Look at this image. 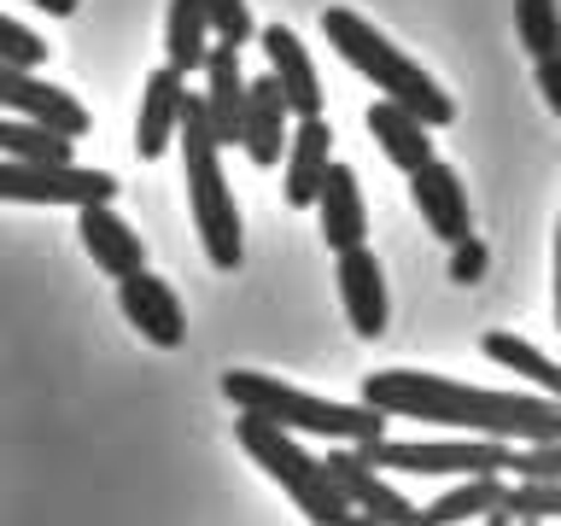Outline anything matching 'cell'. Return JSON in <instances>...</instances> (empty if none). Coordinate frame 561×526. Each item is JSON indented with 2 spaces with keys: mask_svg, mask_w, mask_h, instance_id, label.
I'll return each instance as SVG.
<instances>
[{
  "mask_svg": "<svg viewBox=\"0 0 561 526\" xmlns=\"http://www.w3.org/2000/svg\"><path fill=\"white\" fill-rule=\"evenodd\" d=\"M199 7H205L210 35H217V42H228V47H245V42L257 35L252 7H245V0H199Z\"/></svg>",
  "mask_w": 561,
  "mask_h": 526,
  "instance_id": "83f0119b",
  "label": "cell"
},
{
  "mask_svg": "<svg viewBox=\"0 0 561 526\" xmlns=\"http://www.w3.org/2000/svg\"><path fill=\"white\" fill-rule=\"evenodd\" d=\"M556 328H561V228H556Z\"/></svg>",
  "mask_w": 561,
  "mask_h": 526,
  "instance_id": "d6a6232c",
  "label": "cell"
},
{
  "mask_svg": "<svg viewBox=\"0 0 561 526\" xmlns=\"http://www.w3.org/2000/svg\"><path fill=\"white\" fill-rule=\"evenodd\" d=\"M117 305L129 316V328H140V340L158 345V351H175L187 340V310L175 298L170 281H158L152 270H135L117 281Z\"/></svg>",
  "mask_w": 561,
  "mask_h": 526,
  "instance_id": "30bf717a",
  "label": "cell"
},
{
  "mask_svg": "<svg viewBox=\"0 0 561 526\" xmlns=\"http://www.w3.org/2000/svg\"><path fill=\"white\" fill-rule=\"evenodd\" d=\"M515 526H533V521H515Z\"/></svg>",
  "mask_w": 561,
  "mask_h": 526,
  "instance_id": "e575fe53",
  "label": "cell"
},
{
  "mask_svg": "<svg viewBox=\"0 0 561 526\" xmlns=\"http://www.w3.org/2000/svg\"><path fill=\"white\" fill-rule=\"evenodd\" d=\"M322 35H328V47L340 53L351 70H363V77L375 82L386 100H398L403 112H415L427 129H445V123L456 117V100H450L445 88H438L403 47L386 42V35L368 24V18L345 12V7H328V12H322Z\"/></svg>",
  "mask_w": 561,
  "mask_h": 526,
  "instance_id": "3957f363",
  "label": "cell"
},
{
  "mask_svg": "<svg viewBox=\"0 0 561 526\" xmlns=\"http://www.w3.org/2000/svg\"><path fill=\"white\" fill-rule=\"evenodd\" d=\"M345 526H380V521H368V515H345Z\"/></svg>",
  "mask_w": 561,
  "mask_h": 526,
  "instance_id": "836d02e7",
  "label": "cell"
},
{
  "mask_svg": "<svg viewBox=\"0 0 561 526\" xmlns=\"http://www.w3.org/2000/svg\"><path fill=\"white\" fill-rule=\"evenodd\" d=\"M0 105H7L12 117L24 123H47V129H59L70 140H82L88 129H94V117H88V105L70 94V88L59 82H42L35 70H12L0 65Z\"/></svg>",
  "mask_w": 561,
  "mask_h": 526,
  "instance_id": "9c48e42d",
  "label": "cell"
},
{
  "mask_svg": "<svg viewBox=\"0 0 561 526\" xmlns=\"http://www.w3.org/2000/svg\"><path fill=\"white\" fill-rule=\"evenodd\" d=\"M538 94L561 117V53H556V59H538Z\"/></svg>",
  "mask_w": 561,
  "mask_h": 526,
  "instance_id": "4dcf8cb0",
  "label": "cell"
},
{
  "mask_svg": "<svg viewBox=\"0 0 561 526\" xmlns=\"http://www.w3.org/2000/svg\"><path fill=\"white\" fill-rule=\"evenodd\" d=\"M515 35H520V47L533 53V65L556 59L561 53V7L556 0H515Z\"/></svg>",
  "mask_w": 561,
  "mask_h": 526,
  "instance_id": "d4e9b609",
  "label": "cell"
},
{
  "mask_svg": "<svg viewBox=\"0 0 561 526\" xmlns=\"http://www.w3.org/2000/svg\"><path fill=\"white\" fill-rule=\"evenodd\" d=\"M328 147H333V129H328V117H298V129L287 135V205L293 210H305L316 205V193H322V175H328Z\"/></svg>",
  "mask_w": 561,
  "mask_h": 526,
  "instance_id": "d6986e66",
  "label": "cell"
},
{
  "mask_svg": "<svg viewBox=\"0 0 561 526\" xmlns=\"http://www.w3.org/2000/svg\"><path fill=\"white\" fill-rule=\"evenodd\" d=\"M340 305L351 316V328L363 333V340H380L386 333V275L368 245H351L340 252Z\"/></svg>",
  "mask_w": 561,
  "mask_h": 526,
  "instance_id": "e0dca14e",
  "label": "cell"
},
{
  "mask_svg": "<svg viewBox=\"0 0 561 526\" xmlns=\"http://www.w3.org/2000/svg\"><path fill=\"white\" fill-rule=\"evenodd\" d=\"M234 438H240V450L252 456V462L270 473V480L287 491V498L298 503V515H305L310 526H345L351 515V503L340 498V485H333V473L316 462V456L298 445V438L287 427H275V421H263V415H245L234 421Z\"/></svg>",
  "mask_w": 561,
  "mask_h": 526,
  "instance_id": "5b68a950",
  "label": "cell"
},
{
  "mask_svg": "<svg viewBox=\"0 0 561 526\" xmlns=\"http://www.w3.org/2000/svg\"><path fill=\"white\" fill-rule=\"evenodd\" d=\"M257 42L270 53V77L280 88V100H287V112L293 117H322V82H316V65H310L305 42H298L287 24L257 30Z\"/></svg>",
  "mask_w": 561,
  "mask_h": 526,
  "instance_id": "4fadbf2b",
  "label": "cell"
},
{
  "mask_svg": "<svg viewBox=\"0 0 561 526\" xmlns=\"http://www.w3.org/2000/svg\"><path fill=\"white\" fill-rule=\"evenodd\" d=\"M508 491V473H462V485L445 491L433 508H421V526H462V521H480L503 503Z\"/></svg>",
  "mask_w": 561,
  "mask_h": 526,
  "instance_id": "44dd1931",
  "label": "cell"
},
{
  "mask_svg": "<svg viewBox=\"0 0 561 526\" xmlns=\"http://www.w3.org/2000/svg\"><path fill=\"white\" fill-rule=\"evenodd\" d=\"M333 473V485H340V498L351 503V515H368V521H380V526H421V508L403 498V491H392L380 480V468L368 462V456L357 445H340V450H328V462Z\"/></svg>",
  "mask_w": 561,
  "mask_h": 526,
  "instance_id": "ba28073f",
  "label": "cell"
},
{
  "mask_svg": "<svg viewBox=\"0 0 561 526\" xmlns=\"http://www.w3.org/2000/svg\"><path fill=\"white\" fill-rule=\"evenodd\" d=\"M47 53H53V47L42 42V35L0 12V65H12V70H42Z\"/></svg>",
  "mask_w": 561,
  "mask_h": 526,
  "instance_id": "4316f807",
  "label": "cell"
},
{
  "mask_svg": "<svg viewBox=\"0 0 561 526\" xmlns=\"http://www.w3.org/2000/svg\"><path fill=\"white\" fill-rule=\"evenodd\" d=\"M77 235H82V252L94 258L112 281L147 270V245H140V235L117 217L112 205H82L77 210Z\"/></svg>",
  "mask_w": 561,
  "mask_h": 526,
  "instance_id": "5bb4252c",
  "label": "cell"
},
{
  "mask_svg": "<svg viewBox=\"0 0 561 526\" xmlns=\"http://www.w3.org/2000/svg\"><path fill=\"white\" fill-rule=\"evenodd\" d=\"M182 175H187V205H193V228L205 240V258L217 270H240V210H234V187L222 175V147L205 123L199 94L182 100Z\"/></svg>",
  "mask_w": 561,
  "mask_h": 526,
  "instance_id": "277c9868",
  "label": "cell"
},
{
  "mask_svg": "<svg viewBox=\"0 0 561 526\" xmlns=\"http://www.w3.org/2000/svg\"><path fill=\"white\" fill-rule=\"evenodd\" d=\"M182 100H187V77H175L170 65H158L147 88H140V117H135V152L164 158V147L175 140V123H182Z\"/></svg>",
  "mask_w": 561,
  "mask_h": 526,
  "instance_id": "2e32d148",
  "label": "cell"
},
{
  "mask_svg": "<svg viewBox=\"0 0 561 526\" xmlns=\"http://www.w3.org/2000/svg\"><path fill=\"white\" fill-rule=\"evenodd\" d=\"M30 7H42L47 18H70V12H77V0H30Z\"/></svg>",
  "mask_w": 561,
  "mask_h": 526,
  "instance_id": "1f68e13d",
  "label": "cell"
},
{
  "mask_svg": "<svg viewBox=\"0 0 561 526\" xmlns=\"http://www.w3.org/2000/svg\"><path fill=\"white\" fill-rule=\"evenodd\" d=\"M480 351H485L491 363H503L508 375L533 380L543 398H556V403H561V363H550L533 340H520V333H503V328H497V333H485V340H480Z\"/></svg>",
  "mask_w": 561,
  "mask_h": 526,
  "instance_id": "7402d4cb",
  "label": "cell"
},
{
  "mask_svg": "<svg viewBox=\"0 0 561 526\" xmlns=\"http://www.w3.org/2000/svg\"><path fill=\"white\" fill-rule=\"evenodd\" d=\"M410 199H415V210H421V222H427L445 245H456V240L473 235V222H468V187H462V175H456L450 164L427 158V164L410 175Z\"/></svg>",
  "mask_w": 561,
  "mask_h": 526,
  "instance_id": "8fae6325",
  "label": "cell"
},
{
  "mask_svg": "<svg viewBox=\"0 0 561 526\" xmlns=\"http://www.w3.org/2000/svg\"><path fill=\"white\" fill-rule=\"evenodd\" d=\"M316 210H322V235L333 252H351V245L368 240V205H363V187H357V170L351 164H328Z\"/></svg>",
  "mask_w": 561,
  "mask_h": 526,
  "instance_id": "ac0fdd59",
  "label": "cell"
},
{
  "mask_svg": "<svg viewBox=\"0 0 561 526\" xmlns=\"http://www.w3.org/2000/svg\"><path fill=\"white\" fill-rule=\"evenodd\" d=\"M0 199L12 205H112L117 175L112 170H82V164H18L0 158Z\"/></svg>",
  "mask_w": 561,
  "mask_h": 526,
  "instance_id": "8992f818",
  "label": "cell"
},
{
  "mask_svg": "<svg viewBox=\"0 0 561 526\" xmlns=\"http://www.w3.org/2000/svg\"><path fill=\"white\" fill-rule=\"evenodd\" d=\"M210 53V24H205V7L199 0H170V18H164V65L175 77L199 70Z\"/></svg>",
  "mask_w": 561,
  "mask_h": 526,
  "instance_id": "603a6c76",
  "label": "cell"
},
{
  "mask_svg": "<svg viewBox=\"0 0 561 526\" xmlns=\"http://www.w3.org/2000/svg\"><path fill=\"white\" fill-rule=\"evenodd\" d=\"M77 140L47 129V123H24V117H0V158H18V164H70Z\"/></svg>",
  "mask_w": 561,
  "mask_h": 526,
  "instance_id": "cb8c5ba5",
  "label": "cell"
},
{
  "mask_svg": "<svg viewBox=\"0 0 561 526\" xmlns=\"http://www.w3.org/2000/svg\"><path fill=\"white\" fill-rule=\"evenodd\" d=\"M222 398L245 415H263L287 433H310V438H333V445H380L386 438V415L368 403H333V398H310L298 386L275 380V375H252V368H228L222 375Z\"/></svg>",
  "mask_w": 561,
  "mask_h": 526,
  "instance_id": "7a4b0ae2",
  "label": "cell"
},
{
  "mask_svg": "<svg viewBox=\"0 0 561 526\" xmlns=\"http://www.w3.org/2000/svg\"><path fill=\"white\" fill-rule=\"evenodd\" d=\"M375 468H403V473H508V456L515 445H503V438H421V445H392V438H380V445L363 450Z\"/></svg>",
  "mask_w": 561,
  "mask_h": 526,
  "instance_id": "52a82bcc",
  "label": "cell"
},
{
  "mask_svg": "<svg viewBox=\"0 0 561 526\" xmlns=\"http://www.w3.org/2000/svg\"><path fill=\"white\" fill-rule=\"evenodd\" d=\"M515 480H561V445H520L508 456Z\"/></svg>",
  "mask_w": 561,
  "mask_h": 526,
  "instance_id": "f1b7e54d",
  "label": "cell"
},
{
  "mask_svg": "<svg viewBox=\"0 0 561 526\" xmlns=\"http://www.w3.org/2000/svg\"><path fill=\"white\" fill-rule=\"evenodd\" d=\"M363 403L380 415H410L433 427H462L473 438H503V445H561V403L533 392H491L450 375H421V368H380L363 375Z\"/></svg>",
  "mask_w": 561,
  "mask_h": 526,
  "instance_id": "6da1fadb",
  "label": "cell"
},
{
  "mask_svg": "<svg viewBox=\"0 0 561 526\" xmlns=\"http://www.w3.org/2000/svg\"><path fill=\"white\" fill-rule=\"evenodd\" d=\"M368 135L380 140V152L392 158V164H398L403 175H415V170L433 158V135H427V123H421L415 112H403L398 100H375V105H368Z\"/></svg>",
  "mask_w": 561,
  "mask_h": 526,
  "instance_id": "ffe728a7",
  "label": "cell"
},
{
  "mask_svg": "<svg viewBox=\"0 0 561 526\" xmlns=\"http://www.w3.org/2000/svg\"><path fill=\"white\" fill-rule=\"evenodd\" d=\"M205 123H210V135H217V147H234L240 140V117H245V70H240V47H228L217 42L205 53Z\"/></svg>",
  "mask_w": 561,
  "mask_h": 526,
  "instance_id": "7c38bea8",
  "label": "cell"
},
{
  "mask_svg": "<svg viewBox=\"0 0 561 526\" xmlns=\"http://www.w3.org/2000/svg\"><path fill=\"white\" fill-rule=\"evenodd\" d=\"M503 508L515 521H533V526L561 521V480H515L503 491Z\"/></svg>",
  "mask_w": 561,
  "mask_h": 526,
  "instance_id": "484cf974",
  "label": "cell"
},
{
  "mask_svg": "<svg viewBox=\"0 0 561 526\" xmlns=\"http://www.w3.org/2000/svg\"><path fill=\"white\" fill-rule=\"evenodd\" d=\"M450 275H456V281H480V275H485V245L473 240V235L450 245Z\"/></svg>",
  "mask_w": 561,
  "mask_h": 526,
  "instance_id": "f546056e",
  "label": "cell"
},
{
  "mask_svg": "<svg viewBox=\"0 0 561 526\" xmlns=\"http://www.w3.org/2000/svg\"><path fill=\"white\" fill-rule=\"evenodd\" d=\"M287 100H280L275 77H257L245 82V117H240V147L252 158L257 170L280 164V152H287Z\"/></svg>",
  "mask_w": 561,
  "mask_h": 526,
  "instance_id": "9a60e30c",
  "label": "cell"
}]
</instances>
